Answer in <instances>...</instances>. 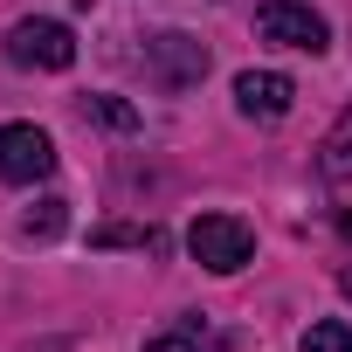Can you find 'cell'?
Masks as SVG:
<instances>
[{
    "label": "cell",
    "instance_id": "cell-1",
    "mask_svg": "<svg viewBox=\"0 0 352 352\" xmlns=\"http://www.w3.org/2000/svg\"><path fill=\"white\" fill-rule=\"evenodd\" d=\"M187 249H194V263H201V270L235 276V270L256 256V228H249L242 214H201V221L187 228Z\"/></svg>",
    "mask_w": 352,
    "mask_h": 352
},
{
    "label": "cell",
    "instance_id": "cell-2",
    "mask_svg": "<svg viewBox=\"0 0 352 352\" xmlns=\"http://www.w3.org/2000/svg\"><path fill=\"white\" fill-rule=\"evenodd\" d=\"M256 35L276 42V49H304V56H324L331 49L324 14L304 8V0H263V8H256Z\"/></svg>",
    "mask_w": 352,
    "mask_h": 352
},
{
    "label": "cell",
    "instance_id": "cell-3",
    "mask_svg": "<svg viewBox=\"0 0 352 352\" xmlns=\"http://www.w3.org/2000/svg\"><path fill=\"white\" fill-rule=\"evenodd\" d=\"M8 63H14V69H69V63H76V35H69L63 21L28 14V21L8 28Z\"/></svg>",
    "mask_w": 352,
    "mask_h": 352
},
{
    "label": "cell",
    "instance_id": "cell-4",
    "mask_svg": "<svg viewBox=\"0 0 352 352\" xmlns=\"http://www.w3.org/2000/svg\"><path fill=\"white\" fill-rule=\"evenodd\" d=\"M49 173H56V138L42 124H0V180L35 187Z\"/></svg>",
    "mask_w": 352,
    "mask_h": 352
},
{
    "label": "cell",
    "instance_id": "cell-5",
    "mask_svg": "<svg viewBox=\"0 0 352 352\" xmlns=\"http://www.w3.org/2000/svg\"><path fill=\"white\" fill-rule=\"evenodd\" d=\"M145 76H152L159 90H194V83L208 76V49H201L194 35H152V42H145Z\"/></svg>",
    "mask_w": 352,
    "mask_h": 352
},
{
    "label": "cell",
    "instance_id": "cell-6",
    "mask_svg": "<svg viewBox=\"0 0 352 352\" xmlns=\"http://www.w3.org/2000/svg\"><path fill=\"white\" fill-rule=\"evenodd\" d=\"M290 104H297V83H290L283 69H242V76H235V111H242L249 124H283Z\"/></svg>",
    "mask_w": 352,
    "mask_h": 352
},
{
    "label": "cell",
    "instance_id": "cell-7",
    "mask_svg": "<svg viewBox=\"0 0 352 352\" xmlns=\"http://www.w3.org/2000/svg\"><path fill=\"white\" fill-rule=\"evenodd\" d=\"M318 166H324V180H352V104H345V118L331 124V138H324Z\"/></svg>",
    "mask_w": 352,
    "mask_h": 352
},
{
    "label": "cell",
    "instance_id": "cell-8",
    "mask_svg": "<svg viewBox=\"0 0 352 352\" xmlns=\"http://www.w3.org/2000/svg\"><path fill=\"white\" fill-rule=\"evenodd\" d=\"M63 228H69V201H56V194H49V201H35V208L21 214V235H35V242H56Z\"/></svg>",
    "mask_w": 352,
    "mask_h": 352
},
{
    "label": "cell",
    "instance_id": "cell-9",
    "mask_svg": "<svg viewBox=\"0 0 352 352\" xmlns=\"http://www.w3.org/2000/svg\"><path fill=\"white\" fill-rule=\"evenodd\" d=\"M97 249H159V228H138V221H111V228H90Z\"/></svg>",
    "mask_w": 352,
    "mask_h": 352
},
{
    "label": "cell",
    "instance_id": "cell-10",
    "mask_svg": "<svg viewBox=\"0 0 352 352\" xmlns=\"http://www.w3.org/2000/svg\"><path fill=\"white\" fill-rule=\"evenodd\" d=\"M304 352H352V324H311Z\"/></svg>",
    "mask_w": 352,
    "mask_h": 352
},
{
    "label": "cell",
    "instance_id": "cell-11",
    "mask_svg": "<svg viewBox=\"0 0 352 352\" xmlns=\"http://www.w3.org/2000/svg\"><path fill=\"white\" fill-rule=\"evenodd\" d=\"M83 111H97L111 131H138V111H131V104H118V97H90Z\"/></svg>",
    "mask_w": 352,
    "mask_h": 352
},
{
    "label": "cell",
    "instance_id": "cell-12",
    "mask_svg": "<svg viewBox=\"0 0 352 352\" xmlns=\"http://www.w3.org/2000/svg\"><path fill=\"white\" fill-rule=\"evenodd\" d=\"M145 352H208V345H201V331H194V324H180V331H159V338H145Z\"/></svg>",
    "mask_w": 352,
    "mask_h": 352
},
{
    "label": "cell",
    "instance_id": "cell-13",
    "mask_svg": "<svg viewBox=\"0 0 352 352\" xmlns=\"http://www.w3.org/2000/svg\"><path fill=\"white\" fill-rule=\"evenodd\" d=\"M338 235H345V242H352V208H345V214H338Z\"/></svg>",
    "mask_w": 352,
    "mask_h": 352
},
{
    "label": "cell",
    "instance_id": "cell-14",
    "mask_svg": "<svg viewBox=\"0 0 352 352\" xmlns=\"http://www.w3.org/2000/svg\"><path fill=\"white\" fill-rule=\"evenodd\" d=\"M338 290H345V297H352V270H345V276H338Z\"/></svg>",
    "mask_w": 352,
    "mask_h": 352
}]
</instances>
